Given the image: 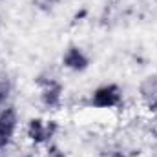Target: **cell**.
<instances>
[{
  "label": "cell",
  "instance_id": "52a82bcc",
  "mask_svg": "<svg viewBox=\"0 0 157 157\" xmlns=\"http://www.w3.org/2000/svg\"><path fill=\"white\" fill-rule=\"evenodd\" d=\"M9 91H11V84H9V80H0V110L7 106Z\"/></svg>",
  "mask_w": 157,
  "mask_h": 157
},
{
  "label": "cell",
  "instance_id": "4fadbf2b",
  "mask_svg": "<svg viewBox=\"0 0 157 157\" xmlns=\"http://www.w3.org/2000/svg\"><path fill=\"white\" fill-rule=\"evenodd\" d=\"M24 157H35V155L33 154H28V155H24Z\"/></svg>",
  "mask_w": 157,
  "mask_h": 157
},
{
  "label": "cell",
  "instance_id": "277c9868",
  "mask_svg": "<svg viewBox=\"0 0 157 157\" xmlns=\"http://www.w3.org/2000/svg\"><path fill=\"white\" fill-rule=\"evenodd\" d=\"M60 62H62V66H64L66 70L75 71V73L86 71V70L90 68V64H91V60H90V57L86 55V51H84L80 46H75V44H71V46H68V48L64 49Z\"/></svg>",
  "mask_w": 157,
  "mask_h": 157
},
{
  "label": "cell",
  "instance_id": "ba28073f",
  "mask_svg": "<svg viewBox=\"0 0 157 157\" xmlns=\"http://www.w3.org/2000/svg\"><path fill=\"white\" fill-rule=\"evenodd\" d=\"M46 157H66V154L57 146V144H51L49 148H48V154H46Z\"/></svg>",
  "mask_w": 157,
  "mask_h": 157
},
{
  "label": "cell",
  "instance_id": "7c38bea8",
  "mask_svg": "<svg viewBox=\"0 0 157 157\" xmlns=\"http://www.w3.org/2000/svg\"><path fill=\"white\" fill-rule=\"evenodd\" d=\"M86 15H88V11H86V9H82V11H80V13H77V15H75V18H84V17H86Z\"/></svg>",
  "mask_w": 157,
  "mask_h": 157
},
{
  "label": "cell",
  "instance_id": "8fae6325",
  "mask_svg": "<svg viewBox=\"0 0 157 157\" xmlns=\"http://www.w3.org/2000/svg\"><path fill=\"white\" fill-rule=\"evenodd\" d=\"M6 146H7V143H6V139H4V135H2V132H0V150L6 148Z\"/></svg>",
  "mask_w": 157,
  "mask_h": 157
},
{
  "label": "cell",
  "instance_id": "3957f363",
  "mask_svg": "<svg viewBox=\"0 0 157 157\" xmlns=\"http://www.w3.org/2000/svg\"><path fill=\"white\" fill-rule=\"evenodd\" d=\"M40 104L48 110H57L62 104L64 86L59 78H46L40 82Z\"/></svg>",
  "mask_w": 157,
  "mask_h": 157
},
{
  "label": "cell",
  "instance_id": "7a4b0ae2",
  "mask_svg": "<svg viewBox=\"0 0 157 157\" xmlns=\"http://www.w3.org/2000/svg\"><path fill=\"white\" fill-rule=\"evenodd\" d=\"M90 102L93 108H99V110H112V108H117L122 104V90L119 84H102L99 88H95L91 91V97H90Z\"/></svg>",
  "mask_w": 157,
  "mask_h": 157
},
{
  "label": "cell",
  "instance_id": "30bf717a",
  "mask_svg": "<svg viewBox=\"0 0 157 157\" xmlns=\"http://www.w3.org/2000/svg\"><path fill=\"white\" fill-rule=\"evenodd\" d=\"M42 2H44V6H48V7H53V6L60 4V0H42Z\"/></svg>",
  "mask_w": 157,
  "mask_h": 157
},
{
  "label": "cell",
  "instance_id": "9c48e42d",
  "mask_svg": "<svg viewBox=\"0 0 157 157\" xmlns=\"http://www.w3.org/2000/svg\"><path fill=\"white\" fill-rule=\"evenodd\" d=\"M148 110H150V112H154V113H157V97L150 102V104H148Z\"/></svg>",
  "mask_w": 157,
  "mask_h": 157
},
{
  "label": "cell",
  "instance_id": "5b68a950",
  "mask_svg": "<svg viewBox=\"0 0 157 157\" xmlns=\"http://www.w3.org/2000/svg\"><path fill=\"white\" fill-rule=\"evenodd\" d=\"M18 128V112L15 110V106H6L0 110V132L6 139V143L9 144L17 133Z\"/></svg>",
  "mask_w": 157,
  "mask_h": 157
},
{
  "label": "cell",
  "instance_id": "6da1fadb",
  "mask_svg": "<svg viewBox=\"0 0 157 157\" xmlns=\"http://www.w3.org/2000/svg\"><path fill=\"white\" fill-rule=\"evenodd\" d=\"M57 132H59V122L57 121H44L40 117L29 119L28 126H26V137L35 146L49 143L55 137Z\"/></svg>",
  "mask_w": 157,
  "mask_h": 157
},
{
  "label": "cell",
  "instance_id": "8992f818",
  "mask_svg": "<svg viewBox=\"0 0 157 157\" xmlns=\"http://www.w3.org/2000/svg\"><path fill=\"white\" fill-rule=\"evenodd\" d=\"M141 95L146 101V104H150L157 97V77H146L141 84Z\"/></svg>",
  "mask_w": 157,
  "mask_h": 157
}]
</instances>
